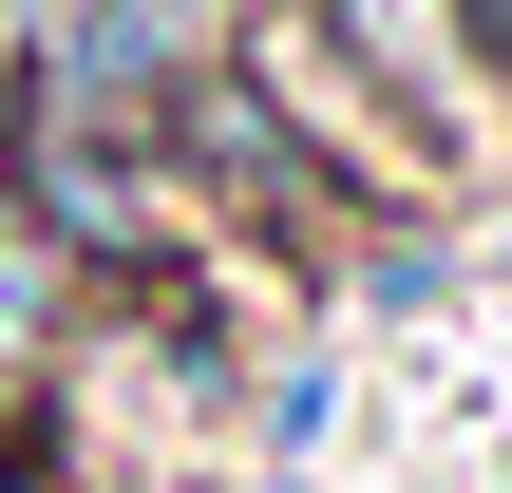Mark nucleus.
Here are the masks:
<instances>
[{
  "mask_svg": "<svg viewBox=\"0 0 512 493\" xmlns=\"http://www.w3.org/2000/svg\"><path fill=\"white\" fill-rule=\"evenodd\" d=\"M228 76H247V95L304 133V171H323V190H418V171H437V152H418V114H399V95H380V76H361V57L304 19V0H247Z\"/></svg>",
  "mask_w": 512,
  "mask_h": 493,
  "instance_id": "f257e3e1",
  "label": "nucleus"
},
{
  "mask_svg": "<svg viewBox=\"0 0 512 493\" xmlns=\"http://www.w3.org/2000/svg\"><path fill=\"white\" fill-rule=\"evenodd\" d=\"M19 209H38V247H76V266H171V228H190V190L152 171V133H114L95 95H57V114H38Z\"/></svg>",
  "mask_w": 512,
  "mask_h": 493,
  "instance_id": "f03ea898",
  "label": "nucleus"
},
{
  "mask_svg": "<svg viewBox=\"0 0 512 493\" xmlns=\"http://www.w3.org/2000/svg\"><path fill=\"white\" fill-rule=\"evenodd\" d=\"M171 152H190V171H209L228 209H266V228H304V247L342 228V190L304 171V133H285V114H266V95H247L228 57H209V76H171Z\"/></svg>",
  "mask_w": 512,
  "mask_h": 493,
  "instance_id": "7ed1b4c3",
  "label": "nucleus"
},
{
  "mask_svg": "<svg viewBox=\"0 0 512 493\" xmlns=\"http://www.w3.org/2000/svg\"><path fill=\"white\" fill-rule=\"evenodd\" d=\"M38 304H57V247H38V228H0V361L38 342Z\"/></svg>",
  "mask_w": 512,
  "mask_h": 493,
  "instance_id": "20e7f679",
  "label": "nucleus"
},
{
  "mask_svg": "<svg viewBox=\"0 0 512 493\" xmlns=\"http://www.w3.org/2000/svg\"><path fill=\"white\" fill-rule=\"evenodd\" d=\"M437 19H456V57H475V76L512 95V0H437Z\"/></svg>",
  "mask_w": 512,
  "mask_h": 493,
  "instance_id": "39448f33",
  "label": "nucleus"
}]
</instances>
